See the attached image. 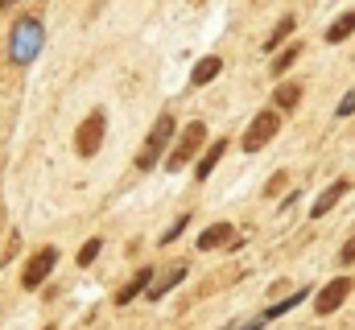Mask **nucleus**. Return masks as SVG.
<instances>
[{
    "label": "nucleus",
    "mask_w": 355,
    "mask_h": 330,
    "mask_svg": "<svg viewBox=\"0 0 355 330\" xmlns=\"http://www.w3.org/2000/svg\"><path fill=\"white\" fill-rule=\"evenodd\" d=\"M174 128H178L174 112H161V116H157V124L149 128V141H145V145H141V153H136V169H153V165H157V157L165 153V145H170Z\"/></svg>",
    "instance_id": "f257e3e1"
},
{
    "label": "nucleus",
    "mask_w": 355,
    "mask_h": 330,
    "mask_svg": "<svg viewBox=\"0 0 355 330\" xmlns=\"http://www.w3.org/2000/svg\"><path fill=\"white\" fill-rule=\"evenodd\" d=\"M203 141H207V124H203V120H190V124L182 128V136H178V145L170 149V157H165V165H170V169L178 174V169H182V165H186V161H190V157H194L199 149H203Z\"/></svg>",
    "instance_id": "f03ea898"
},
{
    "label": "nucleus",
    "mask_w": 355,
    "mask_h": 330,
    "mask_svg": "<svg viewBox=\"0 0 355 330\" xmlns=\"http://www.w3.org/2000/svg\"><path fill=\"white\" fill-rule=\"evenodd\" d=\"M277 132H281V116H277V107H269V112H256V120L248 124L240 145H244V153H261Z\"/></svg>",
    "instance_id": "7ed1b4c3"
},
{
    "label": "nucleus",
    "mask_w": 355,
    "mask_h": 330,
    "mask_svg": "<svg viewBox=\"0 0 355 330\" xmlns=\"http://www.w3.org/2000/svg\"><path fill=\"white\" fill-rule=\"evenodd\" d=\"M41 45V21L37 17H21L12 29V62H29Z\"/></svg>",
    "instance_id": "20e7f679"
},
{
    "label": "nucleus",
    "mask_w": 355,
    "mask_h": 330,
    "mask_svg": "<svg viewBox=\"0 0 355 330\" xmlns=\"http://www.w3.org/2000/svg\"><path fill=\"white\" fill-rule=\"evenodd\" d=\"M99 145H103V112H91V116L79 124V132H74V153H79V157H95Z\"/></svg>",
    "instance_id": "39448f33"
},
{
    "label": "nucleus",
    "mask_w": 355,
    "mask_h": 330,
    "mask_svg": "<svg viewBox=\"0 0 355 330\" xmlns=\"http://www.w3.org/2000/svg\"><path fill=\"white\" fill-rule=\"evenodd\" d=\"M54 265H58V248H50V244H45V248H37V252L29 256L25 273H21V285H25V289H37V285L50 277V269H54Z\"/></svg>",
    "instance_id": "423d86ee"
},
{
    "label": "nucleus",
    "mask_w": 355,
    "mask_h": 330,
    "mask_svg": "<svg viewBox=\"0 0 355 330\" xmlns=\"http://www.w3.org/2000/svg\"><path fill=\"white\" fill-rule=\"evenodd\" d=\"M347 293H352V281H347V277H339V281H331V285L318 293L314 310H318V314H335V310L343 306V298H347Z\"/></svg>",
    "instance_id": "0eeeda50"
},
{
    "label": "nucleus",
    "mask_w": 355,
    "mask_h": 330,
    "mask_svg": "<svg viewBox=\"0 0 355 330\" xmlns=\"http://www.w3.org/2000/svg\"><path fill=\"white\" fill-rule=\"evenodd\" d=\"M232 244H236V227H232V223H215V227H207V231L199 236V248H203V252L232 248Z\"/></svg>",
    "instance_id": "6e6552de"
},
{
    "label": "nucleus",
    "mask_w": 355,
    "mask_h": 330,
    "mask_svg": "<svg viewBox=\"0 0 355 330\" xmlns=\"http://www.w3.org/2000/svg\"><path fill=\"white\" fill-rule=\"evenodd\" d=\"M343 194H352V182H347V178H339V182H331V186L323 190V198H318V203L310 207V215H314V219H323V215H327V211H331V207H335V203L343 198Z\"/></svg>",
    "instance_id": "1a4fd4ad"
},
{
    "label": "nucleus",
    "mask_w": 355,
    "mask_h": 330,
    "mask_svg": "<svg viewBox=\"0 0 355 330\" xmlns=\"http://www.w3.org/2000/svg\"><path fill=\"white\" fill-rule=\"evenodd\" d=\"M182 277H186V265H170V269H165V273H161V277H157V281L145 289V293H149V298H165V293H170V289H174Z\"/></svg>",
    "instance_id": "9d476101"
},
{
    "label": "nucleus",
    "mask_w": 355,
    "mask_h": 330,
    "mask_svg": "<svg viewBox=\"0 0 355 330\" xmlns=\"http://www.w3.org/2000/svg\"><path fill=\"white\" fill-rule=\"evenodd\" d=\"M149 285H153V269L145 265V269H141V273H136V277H132V281H128V285L120 289V293H116V306H128V302H132L136 293H145Z\"/></svg>",
    "instance_id": "9b49d317"
},
{
    "label": "nucleus",
    "mask_w": 355,
    "mask_h": 330,
    "mask_svg": "<svg viewBox=\"0 0 355 330\" xmlns=\"http://www.w3.org/2000/svg\"><path fill=\"white\" fill-rule=\"evenodd\" d=\"M223 149H227V141H215V145H211V149L203 153V161L194 165V178H199V182H203V178H211V169L219 165V157H223Z\"/></svg>",
    "instance_id": "f8f14e48"
},
{
    "label": "nucleus",
    "mask_w": 355,
    "mask_h": 330,
    "mask_svg": "<svg viewBox=\"0 0 355 330\" xmlns=\"http://www.w3.org/2000/svg\"><path fill=\"white\" fill-rule=\"evenodd\" d=\"M219 70H223V62H219V58L211 54V58H203V62L194 66V74H190V83H194V87H203V83H211V79H215Z\"/></svg>",
    "instance_id": "ddd939ff"
},
{
    "label": "nucleus",
    "mask_w": 355,
    "mask_h": 330,
    "mask_svg": "<svg viewBox=\"0 0 355 330\" xmlns=\"http://www.w3.org/2000/svg\"><path fill=\"white\" fill-rule=\"evenodd\" d=\"M273 99H277V107H281V112H294V107H298V99H302V83H281Z\"/></svg>",
    "instance_id": "4468645a"
},
{
    "label": "nucleus",
    "mask_w": 355,
    "mask_h": 330,
    "mask_svg": "<svg viewBox=\"0 0 355 330\" xmlns=\"http://www.w3.org/2000/svg\"><path fill=\"white\" fill-rule=\"evenodd\" d=\"M355 33V12H343L331 29H327V41H343V37H352Z\"/></svg>",
    "instance_id": "2eb2a0df"
},
{
    "label": "nucleus",
    "mask_w": 355,
    "mask_h": 330,
    "mask_svg": "<svg viewBox=\"0 0 355 330\" xmlns=\"http://www.w3.org/2000/svg\"><path fill=\"white\" fill-rule=\"evenodd\" d=\"M290 29H294V17H290V12H285V17H281V21H277V29H273V33H269V37H265V50H277V45H281V41H285V37H290Z\"/></svg>",
    "instance_id": "dca6fc26"
},
{
    "label": "nucleus",
    "mask_w": 355,
    "mask_h": 330,
    "mask_svg": "<svg viewBox=\"0 0 355 330\" xmlns=\"http://www.w3.org/2000/svg\"><path fill=\"white\" fill-rule=\"evenodd\" d=\"M298 54H302V45H290V50H285V54H281V58L273 62V74H285V70H290V66L298 62Z\"/></svg>",
    "instance_id": "f3484780"
},
{
    "label": "nucleus",
    "mask_w": 355,
    "mask_h": 330,
    "mask_svg": "<svg viewBox=\"0 0 355 330\" xmlns=\"http://www.w3.org/2000/svg\"><path fill=\"white\" fill-rule=\"evenodd\" d=\"M99 248H103V240H87V244H83V252H79V265H91V260L99 256Z\"/></svg>",
    "instance_id": "a211bd4d"
},
{
    "label": "nucleus",
    "mask_w": 355,
    "mask_h": 330,
    "mask_svg": "<svg viewBox=\"0 0 355 330\" xmlns=\"http://www.w3.org/2000/svg\"><path fill=\"white\" fill-rule=\"evenodd\" d=\"M302 298H310V293H294V298H285L281 306H273V310H269V318H277V314H285V310H294V306H298Z\"/></svg>",
    "instance_id": "6ab92c4d"
},
{
    "label": "nucleus",
    "mask_w": 355,
    "mask_h": 330,
    "mask_svg": "<svg viewBox=\"0 0 355 330\" xmlns=\"http://www.w3.org/2000/svg\"><path fill=\"white\" fill-rule=\"evenodd\" d=\"M281 190H285V174H273V178H269V186H265V194H269V198H277Z\"/></svg>",
    "instance_id": "aec40b11"
},
{
    "label": "nucleus",
    "mask_w": 355,
    "mask_h": 330,
    "mask_svg": "<svg viewBox=\"0 0 355 330\" xmlns=\"http://www.w3.org/2000/svg\"><path fill=\"white\" fill-rule=\"evenodd\" d=\"M186 223H190V219H186V215H182V219H178V223H174V227H170V231H161V244H174V240H178V231H182V227H186Z\"/></svg>",
    "instance_id": "412c9836"
},
{
    "label": "nucleus",
    "mask_w": 355,
    "mask_h": 330,
    "mask_svg": "<svg viewBox=\"0 0 355 330\" xmlns=\"http://www.w3.org/2000/svg\"><path fill=\"white\" fill-rule=\"evenodd\" d=\"M352 112H355V91L343 95V103H339V116H352Z\"/></svg>",
    "instance_id": "4be33fe9"
},
{
    "label": "nucleus",
    "mask_w": 355,
    "mask_h": 330,
    "mask_svg": "<svg viewBox=\"0 0 355 330\" xmlns=\"http://www.w3.org/2000/svg\"><path fill=\"white\" fill-rule=\"evenodd\" d=\"M355 260V240H347V244H343V265H352Z\"/></svg>",
    "instance_id": "5701e85b"
},
{
    "label": "nucleus",
    "mask_w": 355,
    "mask_h": 330,
    "mask_svg": "<svg viewBox=\"0 0 355 330\" xmlns=\"http://www.w3.org/2000/svg\"><path fill=\"white\" fill-rule=\"evenodd\" d=\"M12 4H17V0H0V12H4V8H12Z\"/></svg>",
    "instance_id": "b1692460"
}]
</instances>
